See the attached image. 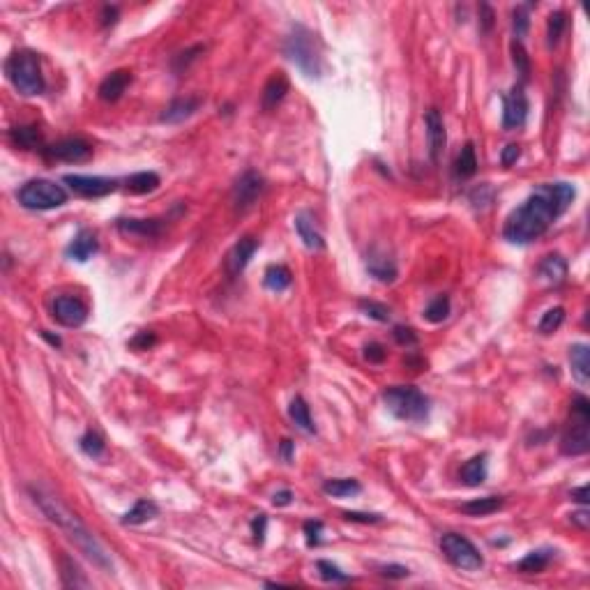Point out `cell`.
Returning <instances> with one entry per match:
<instances>
[{
	"label": "cell",
	"instance_id": "obj_22",
	"mask_svg": "<svg viewBox=\"0 0 590 590\" xmlns=\"http://www.w3.org/2000/svg\"><path fill=\"white\" fill-rule=\"evenodd\" d=\"M97 247H100V244H97L95 233L83 229V231H78L74 235V240L70 242V247H67V259L78 261V263H86L97 252Z\"/></svg>",
	"mask_w": 590,
	"mask_h": 590
},
{
	"label": "cell",
	"instance_id": "obj_47",
	"mask_svg": "<svg viewBox=\"0 0 590 590\" xmlns=\"http://www.w3.org/2000/svg\"><path fill=\"white\" fill-rule=\"evenodd\" d=\"M388 358V351L381 346V343H376V341H371V343H367L365 346V360L367 362H371V365H381L383 360Z\"/></svg>",
	"mask_w": 590,
	"mask_h": 590
},
{
	"label": "cell",
	"instance_id": "obj_39",
	"mask_svg": "<svg viewBox=\"0 0 590 590\" xmlns=\"http://www.w3.org/2000/svg\"><path fill=\"white\" fill-rule=\"evenodd\" d=\"M360 311L365 314V316L378 321V323H388L390 321V307H385L383 302H376V300H360L358 302Z\"/></svg>",
	"mask_w": 590,
	"mask_h": 590
},
{
	"label": "cell",
	"instance_id": "obj_33",
	"mask_svg": "<svg viewBox=\"0 0 590 590\" xmlns=\"http://www.w3.org/2000/svg\"><path fill=\"white\" fill-rule=\"evenodd\" d=\"M289 415H291V420L295 422V425H298L302 431H307V434H314V431H316V427H314V420H311V413H309V406H307V401H304L302 397H295L291 401Z\"/></svg>",
	"mask_w": 590,
	"mask_h": 590
},
{
	"label": "cell",
	"instance_id": "obj_27",
	"mask_svg": "<svg viewBox=\"0 0 590 590\" xmlns=\"http://www.w3.org/2000/svg\"><path fill=\"white\" fill-rule=\"evenodd\" d=\"M505 500L500 496H485V498H473L468 500V503L461 505V512L468 514V517H487V514H494L498 512L500 507H503Z\"/></svg>",
	"mask_w": 590,
	"mask_h": 590
},
{
	"label": "cell",
	"instance_id": "obj_55",
	"mask_svg": "<svg viewBox=\"0 0 590 590\" xmlns=\"http://www.w3.org/2000/svg\"><path fill=\"white\" fill-rule=\"evenodd\" d=\"M272 503L277 505V507H286V505H291V503H293V491H289V489L277 491V494L272 496Z\"/></svg>",
	"mask_w": 590,
	"mask_h": 590
},
{
	"label": "cell",
	"instance_id": "obj_50",
	"mask_svg": "<svg viewBox=\"0 0 590 590\" xmlns=\"http://www.w3.org/2000/svg\"><path fill=\"white\" fill-rule=\"evenodd\" d=\"M519 157H521V148L517 143H509L503 148V152H500V162H503V166H512V164H517Z\"/></svg>",
	"mask_w": 590,
	"mask_h": 590
},
{
	"label": "cell",
	"instance_id": "obj_32",
	"mask_svg": "<svg viewBox=\"0 0 590 590\" xmlns=\"http://www.w3.org/2000/svg\"><path fill=\"white\" fill-rule=\"evenodd\" d=\"M323 491L332 498H348V496L360 494L362 487H360V482L353 477H339V480H328L326 485H323Z\"/></svg>",
	"mask_w": 590,
	"mask_h": 590
},
{
	"label": "cell",
	"instance_id": "obj_38",
	"mask_svg": "<svg viewBox=\"0 0 590 590\" xmlns=\"http://www.w3.org/2000/svg\"><path fill=\"white\" fill-rule=\"evenodd\" d=\"M316 569H319V574H321L323 581H328V584H348L351 581V576L343 574L337 565L330 563V560H319Z\"/></svg>",
	"mask_w": 590,
	"mask_h": 590
},
{
	"label": "cell",
	"instance_id": "obj_40",
	"mask_svg": "<svg viewBox=\"0 0 590 590\" xmlns=\"http://www.w3.org/2000/svg\"><path fill=\"white\" fill-rule=\"evenodd\" d=\"M565 26H567L565 12H554L552 16H549V21H547L549 46H556L560 42V37H563V33H565Z\"/></svg>",
	"mask_w": 590,
	"mask_h": 590
},
{
	"label": "cell",
	"instance_id": "obj_57",
	"mask_svg": "<svg viewBox=\"0 0 590 590\" xmlns=\"http://www.w3.org/2000/svg\"><path fill=\"white\" fill-rule=\"evenodd\" d=\"M572 500H576V503H581V505H588V487H579V489H572Z\"/></svg>",
	"mask_w": 590,
	"mask_h": 590
},
{
	"label": "cell",
	"instance_id": "obj_20",
	"mask_svg": "<svg viewBox=\"0 0 590 590\" xmlns=\"http://www.w3.org/2000/svg\"><path fill=\"white\" fill-rule=\"evenodd\" d=\"M289 93V78L281 72H274L268 81L263 86V95H261V106L263 111H272L277 109V104L286 97Z\"/></svg>",
	"mask_w": 590,
	"mask_h": 590
},
{
	"label": "cell",
	"instance_id": "obj_30",
	"mask_svg": "<svg viewBox=\"0 0 590 590\" xmlns=\"http://www.w3.org/2000/svg\"><path fill=\"white\" fill-rule=\"evenodd\" d=\"M455 173L457 178L466 180V178H473L477 173V155H475V145L473 143H466L461 148V152L455 162Z\"/></svg>",
	"mask_w": 590,
	"mask_h": 590
},
{
	"label": "cell",
	"instance_id": "obj_25",
	"mask_svg": "<svg viewBox=\"0 0 590 590\" xmlns=\"http://www.w3.org/2000/svg\"><path fill=\"white\" fill-rule=\"evenodd\" d=\"M556 552H549V549H537V552H530L528 556H524L517 563V569L521 574H539V572H544V569L549 567V563H552V558H554Z\"/></svg>",
	"mask_w": 590,
	"mask_h": 590
},
{
	"label": "cell",
	"instance_id": "obj_37",
	"mask_svg": "<svg viewBox=\"0 0 590 590\" xmlns=\"http://www.w3.org/2000/svg\"><path fill=\"white\" fill-rule=\"evenodd\" d=\"M78 447H81V452L83 455H88V457H93V459H97V457H102L104 455V450H106V445H104V438L97 434V431H86V434L81 436V440H78Z\"/></svg>",
	"mask_w": 590,
	"mask_h": 590
},
{
	"label": "cell",
	"instance_id": "obj_24",
	"mask_svg": "<svg viewBox=\"0 0 590 590\" xmlns=\"http://www.w3.org/2000/svg\"><path fill=\"white\" fill-rule=\"evenodd\" d=\"M459 480L466 487H480L487 480V455H477L473 459H468L459 470Z\"/></svg>",
	"mask_w": 590,
	"mask_h": 590
},
{
	"label": "cell",
	"instance_id": "obj_1",
	"mask_svg": "<svg viewBox=\"0 0 590 590\" xmlns=\"http://www.w3.org/2000/svg\"><path fill=\"white\" fill-rule=\"evenodd\" d=\"M576 190L569 182H544L537 185L530 196L509 212L503 226V238L512 244H530L542 238L569 203L574 201Z\"/></svg>",
	"mask_w": 590,
	"mask_h": 590
},
{
	"label": "cell",
	"instance_id": "obj_2",
	"mask_svg": "<svg viewBox=\"0 0 590 590\" xmlns=\"http://www.w3.org/2000/svg\"><path fill=\"white\" fill-rule=\"evenodd\" d=\"M31 496L35 500V505L44 512V517L51 521L53 526L61 528L65 537L70 539V542L90 560L93 565H97L100 569H106V572H113L111 556L106 554V549L100 539L90 533V528L78 519V514H74L63 500H58L56 496L46 494L42 489H31Z\"/></svg>",
	"mask_w": 590,
	"mask_h": 590
},
{
	"label": "cell",
	"instance_id": "obj_59",
	"mask_svg": "<svg viewBox=\"0 0 590 590\" xmlns=\"http://www.w3.org/2000/svg\"><path fill=\"white\" fill-rule=\"evenodd\" d=\"M42 337H44L48 343H51V346H56V348L61 346V337H53V334H48L46 330H42Z\"/></svg>",
	"mask_w": 590,
	"mask_h": 590
},
{
	"label": "cell",
	"instance_id": "obj_45",
	"mask_svg": "<svg viewBox=\"0 0 590 590\" xmlns=\"http://www.w3.org/2000/svg\"><path fill=\"white\" fill-rule=\"evenodd\" d=\"M155 343H157V334L150 332V330H143V332H139V334H136V337L130 341V346H132L134 351H148V348H152Z\"/></svg>",
	"mask_w": 590,
	"mask_h": 590
},
{
	"label": "cell",
	"instance_id": "obj_6",
	"mask_svg": "<svg viewBox=\"0 0 590 590\" xmlns=\"http://www.w3.org/2000/svg\"><path fill=\"white\" fill-rule=\"evenodd\" d=\"M383 404L397 420L404 422H425L429 418V399L425 392L410 385L388 388L383 392Z\"/></svg>",
	"mask_w": 590,
	"mask_h": 590
},
{
	"label": "cell",
	"instance_id": "obj_3",
	"mask_svg": "<svg viewBox=\"0 0 590 590\" xmlns=\"http://www.w3.org/2000/svg\"><path fill=\"white\" fill-rule=\"evenodd\" d=\"M284 53H286L289 61L298 67L304 76L321 78V72H323L321 46H319L316 35H314L309 28H304L300 24L293 26L291 33L286 35V42H284Z\"/></svg>",
	"mask_w": 590,
	"mask_h": 590
},
{
	"label": "cell",
	"instance_id": "obj_9",
	"mask_svg": "<svg viewBox=\"0 0 590 590\" xmlns=\"http://www.w3.org/2000/svg\"><path fill=\"white\" fill-rule=\"evenodd\" d=\"M265 192V180L259 171H244L238 182L233 187V208L235 212H247L254 203L261 199V194Z\"/></svg>",
	"mask_w": 590,
	"mask_h": 590
},
{
	"label": "cell",
	"instance_id": "obj_8",
	"mask_svg": "<svg viewBox=\"0 0 590 590\" xmlns=\"http://www.w3.org/2000/svg\"><path fill=\"white\" fill-rule=\"evenodd\" d=\"M440 552L445 554V558L452 565L466 572H475L485 565V558L477 552V547L470 542L468 537L459 533H445L440 537Z\"/></svg>",
	"mask_w": 590,
	"mask_h": 590
},
{
	"label": "cell",
	"instance_id": "obj_17",
	"mask_svg": "<svg viewBox=\"0 0 590 590\" xmlns=\"http://www.w3.org/2000/svg\"><path fill=\"white\" fill-rule=\"evenodd\" d=\"M118 231L123 235H134V238H157L164 231L162 219H118Z\"/></svg>",
	"mask_w": 590,
	"mask_h": 590
},
{
	"label": "cell",
	"instance_id": "obj_28",
	"mask_svg": "<svg viewBox=\"0 0 590 590\" xmlns=\"http://www.w3.org/2000/svg\"><path fill=\"white\" fill-rule=\"evenodd\" d=\"M157 514H160L157 503H152V500H148V498H141V500H136V505L123 517V524L125 526H141L145 521L155 519Z\"/></svg>",
	"mask_w": 590,
	"mask_h": 590
},
{
	"label": "cell",
	"instance_id": "obj_13",
	"mask_svg": "<svg viewBox=\"0 0 590 590\" xmlns=\"http://www.w3.org/2000/svg\"><path fill=\"white\" fill-rule=\"evenodd\" d=\"M53 319L65 328H78L88 319V307L72 295H61L53 300Z\"/></svg>",
	"mask_w": 590,
	"mask_h": 590
},
{
	"label": "cell",
	"instance_id": "obj_43",
	"mask_svg": "<svg viewBox=\"0 0 590 590\" xmlns=\"http://www.w3.org/2000/svg\"><path fill=\"white\" fill-rule=\"evenodd\" d=\"M528 9H530V5H519L512 12V31H514L517 42H521V39H524L526 33H528V26H530Z\"/></svg>",
	"mask_w": 590,
	"mask_h": 590
},
{
	"label": "cell",
	"instance_id": "obj_15",
	"mask_svg": "<svg viewBox=\"0 0 590 590\" xmlns=\"http://www.w3.org/2000/svg\"><path fill=\"white\" fill-rule=\"evenodd\" d=\"M257 252H259V240L257 238H252V235L240 238L231 247V252L226 254V272H229L231 277H238V274L249 265V261L254 259V254Z\"/></svg>",
	"mask_w": 590,
	"mask_h": 590
},
{
	"label": "cell",
	"instance_id": "obj_14",
	"mask_svg": "<svg viewBox=\"0 0 590 590\" xmlns=\"http://www.w3.org/2000/svg\"><path fill=\"white\" fill-rule=\"evenodd\" d=\"M425 127H427V143H429V157L431 162L438 164L442 152H445L447 145V132H445V123H442V115L438 109H429L425 113Z\"/></svg>",
	"mask_w": 590,
	"mask_h": 590
},
{
	"label": "cell",
	"instance_id": "obj_4",
	"mask_svg": "<svg viewBox=\"0 0 590 590\" xmlns=\"http://www.w3.org/2000/svg\"><path fill=\"white\" fill-rule=\"evenodd\" d=\"M5 72L9 83L14 86L16 93H21L24 97H35L42 95L46 81L42 74V61L33 51H16L7 58Z\"/></svg>",
	"mask_w": 590,
	"mask_h": 590
},
{
	"label": "cell",
	"instance_id": "obj_56",
	"mask_svg": "<svg viewBox=\"0 0 590 590\" xmlns=\"http://www.w3.org/2000/svg\"><path fill=\"white\" fill-rule=\"evenodd\" d=\"M572 521L574 524L581 528V530H588V526H590V517H588V512L586 509H579V512H574L572 514Z\"/></svg>",
	"mask_w": 590,
	"mask_h": 590
},
{
	"label": "cell",
	"instance_id": "obj_31",
	"mask_svg": "<svg viewBox=\"0 0 590 590\" xmlns=\"http://www.w3.org/2000/svg\"><path fill=\"white\" fill-rule=\"evenodd\" d=\"M160 175L155 171H141L127 178V192L130 194H150L160 187Z\"/></svg>",
	"mask_w": 590,
	"mask_h": 590
},
{
	"label": "cell",
	"instance_id": "obj_34",
	"mask_svg": "<svg viewBox=\"0 0 590 590\" xmlns=\"http://www.w3.org/2000/svg\"><path fill=\"white\" fill-rule=\"evenodd\" d=\"M291 281H293V277H291V270L286 265H270V268L265 270V286L274 293L286 291L291 286Z\"/></svg>",
	"mask_w": 590,
	"mask_h": 590
},
{
	"label": "cell",
	"instance_id": "obj_29",
	"mask_svg": "<svg viewBox=\"0 0 590 590\" xmlns=\"http://www.w3.org/2000/svg\"><path fill=\"white\" fill-rule=\"evenodd\" d=\"M569 365H572V373L579 383L590 381V358H588V346L586 343H576L569 348Z\"/></svg>",
	"mask_w": 590,
	"mask_h": 590
},
{
	"label": "cell",
	"instance_id": "obj_49",
	"mask_svg": "<svg viewBox=\"0 0 590 590\" xmlns=\"http://www.w3.org/2000/svg\"><path fill=\"white\" fill-rule=\"evenodd\" d=\"M265 530H268V517L257 514V517L252 519V535H254V539H257L259 544L265 539Z\"/></svg>",
	"mask_w": 590,
	"mask_h": 590
},
{
	"label": "cell",
	"instance_id": "obj_11",
	"mask_svg": "<svg viewBox=\"0 0 590 590\" xmlns=\"http://www.w3.org/2000/svg\"><path fill=\"white\" fill-rule=\"evenodd\" d=\"M528 118V97L524 88L517 86L509 95H503V130L512 132L526 125Z\"/></svg>",
	"mask_w": 590,
	"mask_h": 590
},
{
	"label": "cell",
	"instance_id": "obj_23",
	"mask_svg": "<svg viewBox=\"0 0 590 590\" xmlns=\"http://www.w3.org/2000/svg\"><path fill=\"white\" fill-rule=\"evenodd\" d=\"M367 272L373 279H378L383 284H392L397 279V265L392 263V259H388L385 254H381L376 249L367 257Z\"/></svg>",
	"mask_w": 590,
	"mask_h": 590
},
{
	"label": "cell",
	"instance_id": "obj_5",
	"mask_svg": "<svg viewBox=\"0 0 590 590\" xmlns=\"http://www.w3.org/2000/svg\"><path fill=\"white\" fill-rule=\"evenodd\" d=\"M560 450L567 457L586 455L590 450V401L584 395H576L572 399L567 427L560 438Z\"/></svg>",
	"mask_w": 590,
	"mask_h": 590
},
{
	"label": "cell",
	"instance_id": "obj_26",
	"mask_svg": "<svg viewBox=\"0 0 590 590\" xmlns=\"http://www.w3.org/2000/svg\"><path fill=\"white\" fill-rule=\"evenodd\" d=\"M61 579L65 588H90V581L81 572V567L67 554H61Z\"/></svg>",
	"mask_w": 590,
	"mask_h": 590
},
{
	"label": "cell",
	"instance_id": "obj_12",
	"mask_svg": "<svg viewBox=\"0 0 590 590\" xmlns=\"http://www.w3.org/2000/svg\"><path fill=\"white\" fill-rule=\"evenodd\" d=\"M44 155L56 162H86L93 157V145L83 139H63L44 148Z\"/></svg>",
	"mask_w": 590,
	"mask_h": 590
},
{
	"label": "cell",
	"instance_id": "obj_7",
	"mask_svg": "<svg viewBox=\"0 0 590 590\" xmlns=\"http://www.w3.org/2000/svg\"><path fill=\"white\" fill-rule=\"evenodd\" d=\"M16 199L28 210H53V208H61L67 201V192L63 190V185L37 178V180H28L19 190Z\"/></svg>",
	"mask_w": 590,
	"mask_h": 590
},
{
	"label": "cell",
	"instance_id": "obj_53",
	"mask_svg": "<svg viewBox=\"0 0 590 590\" xmlns=\"http://www.w3.org/2000/svg\"><path fill=\"white\" fill-rule=\"evenodd\" d=\"M480 12H482V33H489L491 28H494V9H491L487 3H482L480 5Z\"/></svg>",
	"mask_w": 590,
	"mask_h": 590
},
{
	"label": "cell",
	"instance_id": "obj_42",
	"mask_svg": "<svg viewBox=\"0 0 590 590\" xmlns=\"http://www.w3.org/2000/svg\"><path fill=\"white\" fill-rule=\"evenodd\" d=\"M512 63L517 67V74L521 76V81H526V78L530 76V58L526 53V48L521 42H512Z\"/></svg>",
	"mask_w": 590,
	"mask_h": 590
},
{
	"label": "cell",
	"instance_id": "obj_51",
	"mask_svg": "<svg viewBox=\"0 0 590 590\" xmlns=\"http://www.w3.org/2000/svg\"><path fill=\"white\" fill-rule=\"evenodd\" d=\"M346 521H358V524H378L381 514H369V512H343Z\"/></svg>",
	"mask_w": 590,
	"mask_h": 590
},
{
	"label": "cell",
	"instance_id": "obj_10",
	"mask_svg": "<svg viewBox=\"0 0 590 590\" xmlns=\"http://www.w3.org/2000/svg\"><path fill=\"white\" fill-rule=\"evenodd\" d=\"M65 185H70V190L78 196H86V199H100V196H106L118 190V180L113 178H104V175H65L63 178Z\"/></svg>",
	"mask_w": 590,
	"mask_h": 590
},
{
	"label": "cell",
	"instance_id": "obj_41",
	"mask_svg": "<svg viewBox=\"0 0 590 590\" xmlns=\"http://www.w3.org/2000/svg\"><path fill=\"white\" fill-rule=\"evenodd\" d=\"M563 321H565V309L563 307H554V309H549L542 321L537 323V330L542 332V334H552L556 332L560 326H563Z\"/></svg>",
	"mask_w": 590,
	"mask_h": 590
},
{
	"label": "cell",
	"instance_id": "obj_19",
	"mask_svg": "<svg viewBox=\"0 0 590 590\" xmlns=\"http://www.w3.org/2000/svg\"><path fill=\"white\" fill-rule=\"evenodd\" d=\"M130 83H132V72L130 70H115V72H111L100 83V90H97V93H100V100H104V102H118L125 95L127 86H130Z\"/></svg>",
	"mask_w": 590,
	"mask_h": 590
},
{
	"label": "cell",
	"instance_id": "obj_58",
	"mask_svg": "<svg viewBox=\"0 0 590 590\" xmlns=\"http://www.w3.org/2000/svg\"><path fill=\"white\" fill-rule=\"evenodd\" d=\"M115 16H118V7H104V19H102V26H109V24H115Z\"/></svg>",
	"mask_w": 590,
	"mask_h": 590
},
{
	"label": "cell",
	"instance_id": "obj_18",
	"mask_svg": "<svg viewBox=\"0 0 590 590\" xmlns=\"http://www.w3.org/2000/svg\"><path fill=\"white\" fill-rule=\"evenodd\" d=\"M295 231H298L300 240L304 242V247L307 249L319 252V249L326 247V240H323L321 231L316 229V219H314L309 212L295 214Z\"/></svg>",
	"mask_w": 590,
	"mask_h": 590
},
{
	"label": "cell",
	"instance_id": "obj_44",
	"mask_svg": "<svg viewBox=\"0 0 590 590\" xmlns=\"http://www.w3.org/2000/svg\"><path fill=\"white\" fill-rule=\"evenodd\" d=\"M203 51H205V46L196 44V46H192V48H187V51L178 53V56L173 58V70L178 72V74H180V72H185L187 67H190V65H192V63H194L196 58H199Z\"/></svg>",
	"mask_w": 590,
	"mask_h": 590
},
{
	"label": "cell",
	"instance_id": "obj_35",
	"mask_svg": "<svg viewBox=\"0 0 590 590\" xmlns=\"http://www.w3.org/2000/svg\"><path fill=\"white\" fill-rule=\"evenodd\" d=\"M9 139L24 150H35V148L42 145V134L37 132V127H16V130L9 132Z\"/></svg>",
	"mask_w": 590,
	"mask_h": 590
},
{
	"label": "cell",
	"instance_id": "obj_54",
	"mask_svg": "<svg viewBox=\"0 0 590 590\" xmlns=\"http://www.w3.org/2000/svg\"><path fill=\"white\" fill-rule=\"evenodd\" d=\"M293 452H295V442L291 438H284L279 442V455H281L284 461H286V464H291L293 461Z\"/></svg>",
	"mask_w": 590,
	"mask_h": 590
},
{
	"label": "cell",
	"instance_id": "obj_21",
	"mask_svg": "<svg viewBox=\"0 0 590 590\" xmlns=\"http://www.w3.org/2000/svg\"><path fill=\"white\" fill-rule=\"evenodd\" d=\"M537 274L544 284H549V286H558V284H563L567 277V261L560 257V254H549V257L539 261Z\"/></svg>",
	"mask_w": 590,
	"mask_h": 590
},
{
	"label": "cell",
	"instance_id": "obj_48",
	"mask_svg": "<svg viewBox=\"0 0 590 590\" xmlns=\"http://www.w3.org/2000/svg\"><path fill=\"white\" fill-rule=\"evenodd\" d=\"M321 533H323L321 521H307V524H304V535H307L309 547H316L321 542Z\"/></svg>",
	"mask_w": 590,
	"mask_h": 590
},
{
	"label": "cell",
	"instance_id": "obj_46",
	"mask_svg": "<svg viewBox=\"0 0 590 590\" xmlns=\"http://www.w3.org/2000/svg\"><path fill=\"white\" fill-rule=\"evenodd\" d=\"M392 334H395V341L399 343V346H406L408 348V346H415V343H418V334H415V330H413V328L397 326Z\"/></svg>",
	"mask_w": 590,
	"mask_h": 590
},
{
	"label": "cell",
	"instance_id": "obj_52",
	"mask_svg": "<svg viewBox=\"0 0 590 590\" xmlns=\"http://www.w3.org/2000/svg\"><path fill=\"white\" fill-rule=\"evenodd\" d=\"M381 574L388 576V579H406L410 572H408V567H404V565H383Z\"/></svg>",
	"mask_w": 590,
	"mask_h": 590
},
{
	"label": "cell",
	"instance_id": "obj_36",
	"mask_svg": "<svg viewBox=\"0 0 590 590\" xmlns=\"http://www.w3.org/2000/svg\"><path fill=\"white\" fill-rule=\"evenodd\" d=\"M450 311H452V302L447 295H436V298L427 304V309L422 316H425L429 323H442L450 316Z\"/></svg>",
	"mask_w": 590,
	"mask_h": 590
},
{
	"label": "cell",
	"instance_id": "obj_16",
	"mask_svg": "<svg viewBox=\"0 0 590 590\" xmlns=\"http://www.w3.org/2000/svg\"><path fill=\"white\" fill-rule=\"evenodd\" d=\"M201 104H203L201 97H178V100H173V102L162 111L160 120L166 123V125L185 123V120H190V118L201 109Z\"/></svg>",
	"mask_w": 590,
	"mask_h": 590
}]
</instances>
